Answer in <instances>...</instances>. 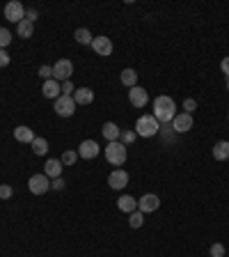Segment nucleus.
<instances>
[{"mask_svg": "<svg viewBox=\"0 0 229 257\" xmlns=\"http://www.w3.org/2000/svg\"><path fill=\"white\" fill-rule=\"evenodd\" d=\"M176 115V104L174 99H170L168 94L154 99V117L158 120V124H170Z\"/></svg>", "mask_w": 229, "mask_h": 257, "instance_id": "1", "label": "nucleus"}, {"mask_svg": "<svg viewBox=\"0 0 229 257\" xmlns=\"http://www.w3.org/2000/svg\"><path fill=\"white\" fill-rule=\"evenodd\" d=\"M158 131H160V124H158V120L154 115H142V117H138V122H136V133L140 138H152V136H158Z\"/></svg>", "mask_w": 229, "mask_h": 257, "instance_id": "2", "label": "nucleus"}, {"mask_svg": "<svg viewBox=\"0 0 229 257\" xmlns=\"http://www.w3.org/2000/svg\"><path fill=\"white\" fill-rule=\"evenodd\" d=\"M126 156H128V152H126L124 142H120V140L108 142V147H106V161H108L110 165H124Z\"/></svg>", "mask_w": 229, "mask_h": 257, "instance_id": "3", "label": "nucleus"}, {"mask_svg": "<svg viewBox=\"0 0 229 257\" xmlns=\"http://www.w3.org/2000/svg\"><path fill=\"white\" fill-rule=\"evenodd\" d=\"M28 188H30L32 195H44V193L50 191V179L44 172H37V175H32L28 179Z\"/></svg>", "mask_w": 229, "mask_h": 257, "instance_id": "4", "label": "nucleus"}, {"mask_svg": "<svg viewBox=\"0 0 229 257\" xmlns=\"http://www.w3.org/2000/svg\"><path fill=\"white\" fill-rule=\"evenodd\" d=\"M5 19L18 26V23L26 19V7H23L18 0H10V3L5 5Z\"/></svg>", "mask_w": 229, "mask_h": 257, "instance_id": "5", "label": "nucleus"}, {"mask_svg": "<svg viewBox=\"0 0 229 257\" xmlns=\"http://www.w3.org/2000/svg\"><path fill=\"white\" fill-rule=\"evenodd\" d=\"M55 113L60 117H71L74 113H76V101H74V97H64V94H60V97L55 99Z\"/></svg>", "mask_w": 229, "mask_h": 257, "instance_id": "6", "label": "nucleus"}, {"mask_svg": "<svg viewBox=\"0 0 229 257\" xmlns=\"http://www.w3.org/2000/svg\"><path fill=\"white\" fill-rule=\"evenodd\" d=\"M71 74H74V62L71 60H58L53 65V78L58 83L71 81Z\"/></svg>", "mask_w": 229, "mask_h": 257, "instance_id": "7", "label": "nucleus"}, {"mask_svg": "<svg viewBox=\"0 0 229 257\" xmlns=\"http://www.w3.org/2000/svg\"><path fill=\"white\" fill-rule=\"evenodd\" d=\"M108 186L112 188V191H124V188L128 186V172L122 168H114L108 175Z\"/></svg>", "mask_w": 229, "mask_h": 257, "instance_id": "8", "label": "nucleus"}, {"mask_svg": "<svg viewBox=\"0 0 229 257\" xmlns=\"http://www.w3.org/2000/svg\"><path fill=\"white\" fill-rule=\"evenodd\" d=\"M158 207H160V197L154 195V193H144V195L138 200V211H142V213H152Z\"/></svg>", "mask_w": 229, "mask_h": 257, "instance_id": "9", "label": "nucleus"}, {"mask_svg": "<svg viewBox=\"0 0 229 257\" xmlns=\"http://www.w3.org/2000/svg\"><path fill=\"white\" fill-rule=\"evenodd\" d=\"M128 101H131L133 108H144L149 101V94L144 88H140V85H136V88L128 90Z\"/></svg>", "mask_w": 229, "mask_h": 257, "instance_id": "10", "label": "nucleus"}, {"mask_svg": "<svg viewBox=\"0 0 229 257\" xmlns=\"http://www.w3.org/2000/svg\"><path fill=\"white\" fill-rule=\"evenodd\" d=\"M98 149L101 147L96 145V140H82L80 145H78V156L85 161H92L98 156Z\"/></svg>", "mask_w": 229, "mask_h": 257, "instance_id": "11", "label": "nucleus"}, {"mask_svg": "<svg viewBox=\"0 0 229 257\" xmlns=\"http://www.w3.org/2000/svg\"><path fill=\"white\" fill-rule=\"evenodd\" d=\"M192 115H188V113H179V115H174V120H172V129H174V133H186L192 129Z\"/></svg>", "mask_w": 229, "mask_h": 257, "instance_id": "12", "label": "nucleus"}, {"mask_svg": "<svg viewBox=\"0 0 229 257\" xmlns=\"http://www.w3.org/2000/svg\"><path fill=\"white\" fill-rule=\"evenodd\" d=\"M92 49H94L96 55L108 58V55H112V42H110V37H94Z\"/></svg>", "mask_w": 229, "mask_h": 257, "instance_id": "13", "label": "nucleus"}, {"mask_svg": "<svg viewBox=\"0 0 229 257\" xmlns=\"http://www.w3.org/2000/svg\"><path fill=\"white\" fill-rule=\"evenodd\" d=\"M62 161L60 159H48L44 165V175L48 177V179H58V177H62Z\"/></svg>", "mask_w": 229, "mask_h": 257, "instance_id": "14", "label": "nucleus"}, {"mask_svg": "<svg viewBox=\"0 0 229 257\" xmlns=\"http://www.w3.org/2000/svg\"><path fill=\"white\" fill-rule=\"evenodd\" d=\"M74 97V101H76V106H90L94 101V92L90 88H78L76 92L71 94Z\"/></svg>", "mask_w": 229, "mask_h": 257, "instance_id": "15", "label": "nucleus"}, {"mask_svg": "<svg viewBox=\"0 0 229 257\" xmlns=\"http://www.w3.org/2000/svg\"><path fill=\"white\" fill-rule=\"evenodd\" d=\"M101 133H104V138L108 142H114V140H120V136H122V129L114 122H106L104 126H101Z\"/></svg>", "mask_w": 229, "mask_h": 257, "instance_id": "16", "label": "nucleus"}, {"mask_svg": "<svg viewBox=\"0 0 229 257\" xmlns=\"http://www.w3.org/2000/svg\"><path fill=\"white\" fill-rule=\"evenodd\" d=\"M117 207L124 213H133V211H138V200L133 195H122L120 200H117Z\"/></svg>", "mask_w": 229, "mask_h": 257, "instance_id": "17", "label": "nucleus"}, {"mask_svg": "<svg viewBox=\"0 0 229 257\" xmlns=\"http://www.w3.org/2000/svg\"><path fill=\"white\" fill-rule=\"evenodd\" d=\"M42 92H44L46 99H58V97H60V83L55 81V78H50V81H44V88H42Z\"/></svg>", "mask_w": 229, "mask_h": 257, "instance_id": "18", "label": "nucleus"}, {"mask_svg": "<svg viewBox=\"0 0 229 257\" xmlns=\"http://www.w3.org/2000/svg\"><path fill=\"white\" fill-rule=\"evenodd\" d=\"M14 138H16L18 142H32L37 136H34V131L30 129V126H23L21 124V126H16V129H14Z\"/></svg>", "mask_w": 229, "mask_h": 257, "instance_id": "19", "label": "nucleus"}, {"mask_svg": "<svg viewBox=\"0 0 229 257\" xmlns=\"http://www.w3.org/2000/svg\"><path fill=\"white\" fill-rule=\"evenodd\" d=\"M213 159L216 161H227L229 159V142L227 140H220L213 145Z\"/></svg>", "mask_w": 229, "mask_h": 257, "instance_id": "20", "label": "nucleus"}, {"mask_svg": "<svg viewBox=\"0 0 229 257\" xmlns=\"http://www.w3.org/2000/svg\"><path fill=\"white\" fill-rule=\"evenodd\" d=\"M120 81H122V85H126L128 90L136 88L138 85V71L136 69H124L120 74Z\"/></svg>", "mask_w": 229, "mask_h": 257, "instance_id": "21", "label": "nucleus"}, {"mask_svg": "<svg viewBox=\"0 0 229 257\" xmlns=\"http://www.w3.org/2000/svg\"><path fill=\"white\" fill-rule=\"evenodd\" d=\"M74 37H76V42L78 44H82V46H92V42H94V35L90 33L88 28H78Z\"/></svg>", "mask_w": 229, "mask_h": 257, "instance_id": "22", "label": "nucleus"}, {"mask_svg": "<svg viewBox=\"0 0 229 257\" xmlns=\"http://www.w3.org/2000/svg\"><path fill=\"white\" fill-rule=\"evenodd\" d=\"M30 145H32V152L37 154V156H46V154H48V140H46V138H34L32 142H30Z\"/></svg>", "mask_w": 229, "mask_h": 257, "instance_id": "23", "label": "nucleus"}, {"mask_svg": "<svg viewBox=\"0 0 229 257\" xmlns=\"http://www.w3.org/2000/svg\"><path fill=\"white\" fill-rule=\"evenodd\" d=\"M16 33H18V37L30 39L34 35V23H30V21H26V19H23V21L16 26Z\"/></svg>", "mask_w": 229, "mask_h": 257, "instance_id": "24", "label": "nucleus"}, {"mask_svg": "<svg viewBox=\"0 0 229 257\" xmlns=\"http://www.w3.org/2000/svg\"><path fill=\"white\" fill-rule=\"evenodd\" d=\"M158 136L163 138V142H170V145H172V142H174V129H172V124H160V131H158Z\"/></svg>", "mask_w": 229, "mask_h": 257, "instance_id": "25", "label": "nucleus"}, {"mask_svg": "<svg viewBox=\"0 0 229 257\" xmlns=\"http://www.w3.org/2000/svg\"><path fill=\"white\" fill-rule=\"evenodd\" d=\"M142 223H144V213H142V211H133L131 218H128V225H131L133 230H138V227H142Z\"/></svg>", "mask_w": 229, "mask_h": 257, "instance_id": "26", "label": "nucleus"}, {"mask_svg": "<svg viewBox=\"0 0 229 257\" xmlns=\"http://www.w3.org/2000/svg\"><path fill=\"white\" fill-rule=\"evenodd\" d=\"M62 165H74L78 161V152H74V149H66L64 154H62Z\"/></svg>", "mask_w": 229, "mask_h": 257, "instance_id": "27", "label": "nucleus"}, {"mask_svg": "<svg viewBox=\"0 0 229 257\" xmlns=\"http://www.w3.org/2000/svg\"><path fill=\"white\" fill-rule=\"evenodd\" d=\"M12 44V33L10 30H5V28H0V49H5Z\"/></svg>", "mask_w": 229, "mask_h": 257, "instance_id": "28", "label": "nucleus"}, {"mask_svg": "<svg viewBox=\"0 0 229 257\" xmlns=\"http://www.w3.org/2000/svg\"><path fill=\"white\" fill-rule=\"evenodd\" d=\"M136 138H138V133H136V131H122V136H120V142H124L126 147H128L131 142H136Z\"/></svg>", "mask_w": 229, "mask_h": 257, "instance_id": "29", "label": "nucleus"}, {"mask_svg": "<svg viewBox=\"0 0 229 257\" xmlns=\"http://www.w3.org/2000/svg\"><path fill=\"white\" fill-rule=\"evenodd\" d=\"M74 92H76V88H74V83H71V81L60 83V94H64V97H71Z\"/></svg>", "mask_w": 229, "mask_h": 257, "instance_id": "30", "label": "nucleus"}, {"mask_svg": "<svg viewBox=\"0 0 229 257\" xmlns=\"http://www.w3.org/2000/svg\"><path fill=\"white\" fill-rule=\"evenodd\" d=\"M39 76L44 78V81H50V78H53V65H42L39 67Z\"/></svg>", "mask_w": 229, "mask_h": 257, "instance_id": "31", "label": "nucleus"}, {"mask_svg": "<svg viewBox=\"0 0 229 257\" xmlns=\"http://www.w3.org/2000/svg\"><path fill=\"white\" fill-rule=\"evenodd\" d=\"M12 195H14V188H12L10 184H2V186H0V200H10Z\"/></svg>", "mask_w": 229, "mask_h": 257, "instance_id": "32", "label": "nucleus"}, {"mask_svg": "<svg viewBox=\"0 0 229 257\" xmlns=\"http://www.w3.org/2000/svg\"><path fill=\"white\" fill-rule=\"evenodd\" d=\"M192 110H197V101H195V99H186V101H184V113L192 115Z\"/></svg>", "mask_w": 229, "mask_h": 257, "instance_id": "33", "label": "nucleus"}, {"mask_svg": "<svg viewBox=\"0 0 229 257\" xmlns=\"http://www.w3.org/2000/svg\"><path fill=\"white\" fill-rule=\"evenodd\" d=\"M208 252H211V257H224V246L222 243H213Z\"/></svg>", "mask_w": 229, "mask_h": 257, "instance_id": "34", "label": "nucleus"}, {"mask_svg": "<svg viewBox=\"0 0 229 257\" xmlns=\"http://www.w3.org/2000/svg\"><path fill=\"white\" fill-rule=\"evenodd\" d=\"M50 188H53V191H62V188H64V179H62V177L50 179Z\"/></svg>", "mask_w": 229, "mask_h": 257, "instance_id": "35", "label": "nucleus"}, {"mask_svg": "<svg viewBox=\"0 0 229 257\" xmlns=\"http://www.w3.org/2000/svg\"><path fill=\"white\" fill-rule=\"evenodd\" d=\"M37 19H39V12H37V10H26V21L34 23Z\"/></svg>", "mask_w": 229, "mask_h": 257, "instance_id": "36", "label": "nucleus"}, {"mask_svg": "<svg viewBox=\"0 0 229 257\" xmlns=\"http://www.w3.org/2000/svg\"><path fill=\"white\" fill-rule=\"evenodd\" d=\"M10 65V53L5 49H0V67H7Z\"/></svg>", "mask_w": 229, "mask_h": 257, "instance_id": "37", "label": "nucleus"}, {"mask_svg": "<svg viewBox=\"0 0 229 257\" xmlns=\"http://www.w3.org/2000/svg\"><path fill=\"white\" fill-rule=\"evenodd\" d=\"M220 69H222V74L229 78V55H227V58H224L222 62H220Z\"/></svg>", "mask_w": 229, "mask_h": 257, "instance_id": "38", "label": "nucleus"}, {"mask_svg": "<svg viewBox=\"0 0 229 257\" xmlns=\"http://www.w3.org/2000/svg\"><path fill=\"white\" fill-rule=\"evenodd\" d=\"M224 85H227V92H229V78H227V83H224Z\"/></svg>", "mask_w": 229, "mask_h": 257, "instance_id": "39", "label": "nucleus"}]
</instances>
